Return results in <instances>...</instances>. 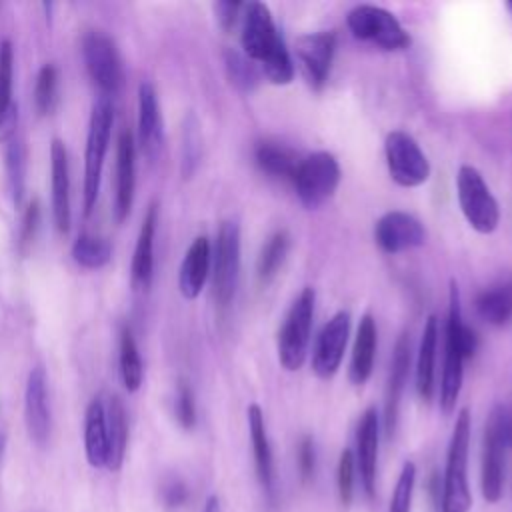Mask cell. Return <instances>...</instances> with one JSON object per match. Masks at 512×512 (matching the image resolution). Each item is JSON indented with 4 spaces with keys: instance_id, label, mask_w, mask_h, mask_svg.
<instances>
[{
    "instance_id": "7",
    "label": "cell",
    "mask_w": 512,
    "mask_h": 512,
    "mask_svg": "<svg viewBox=\"0 0 512 512\" xmlns=\"http://www.w3.org/2000/svg\"><path fill=\"white\" fill-rule=\"evenodd\" d=\"M456 194L466 222L480 234H490L498 228L500 206L474 166H460L456 174Z\"/></svg>"
},
{
    "instance_id": "19",
    "label": "cell",
    "mask_w": 512,
    "mask_h": 512,
    "mask_svg": "<svg viewBox=\"0 0 512 512\" xmlns=\"http://www.w3.org/2000/svg\"><path fill=\"white\" fill-rule=\"evenodd\" d=\"M248 416V430H250V442L254 452V466L258 482L270 502V506L276 502V468H274V456L272 446L266 432L264 412L258 404H250L246 410Z\"/></svg>"
},
{
    "instance_id": "10",
    "label": "cell",
    "mask_w": 512,
    "mask_h": 512,
    "mask_svg": "<svg viewBox=\"0 0 512 512\" xmlns=\"http://www.w3.org/2000/svg\"><path fill=\"white\" fill-rule=\"evenodd\" d=\"M346 24L358 40L370 42L382 50H402L410 46L408 32L386 8L374 4L354 6L346 16Z\"/></svg>"
},
{
    "instance_id": "20",
    "label": "cell",
    "mask_w": 512,
    "mask_h": 512,
    "mask_svg": "<svg viewBox=\"0 0 512 512\" xmlns=\"http://www.w3.org/2000/svg\"><path fill=\"white\" fill-rule=\"evenodd\" d=\"M50 188H52V218L56 230L66 234L72 222L70 208V168L68 152L62 140L54 138L50 144Z\"/></svg>"
},
{
    "instance_id": "13",
    "label": "cell",
    "mask_w": 512,
    "mask_h": 512,
    "mask_svg": "<svg viewBox=\"0 0 512 512\" xmlns=\"http://www.w3.org/2000/svg\"><path fill=\"white\" fill-rule=\"evenodd\" d=\"M350 334V314L336 312L320 330L314 350H312V370L318 378L330 380L344 358V350Z\"/></svg>"
},
{
    "instance_id": "32",
    "label": "cell",
    "mask_w": 512,
    "mask_h": 512,
    "mask_svg": "<svg viewBox=\"0 0 512 512\" xmlns=\"http://www.w3.org/2000/svg\"><path fill=\"white\" fill-rule=\"evenodd\" d=\"M4 168L14 206H20L26 190V146L20 138L12 136L4 148Z\"/></svg>"
},
{
    "instance_id": "48",
    "label": "cell",
    "mask_w": 512,
    "mask_h": 512,
    "mask_svg": "<svg viewBox=\"0 0 512 512\" xmlns=\"http://www.w3.org/2000/svg\"><path fill=\"white\" fill-rule=\"evenodd\" d=\"M510 442H512V414H510Z\"/></svg>"
},
{
    "instance_id": "18",
    "label": "cell",
    "mask_w": 512,
    "mask_h": 512,
    "mask_svg": "<svg viewBox=\"0 0 512 512\" xmlns=\"http://www.w3.org/2000/svg\"><path fill=\"white\" fill-rule=\"evenodd\" d=\"M378 438L380 418L376 408H366L356 428V452L354 462L360 472V482L370 500L376 496V468H378Z\"/></svg>"
},
{
    "instance_id": "5",
    "label": "cell",
    "mask_w": 512,
    "mask_h": 512,
    "mask_svg": "<svg viewBox=\"0 0 512 512\" xmlns=\"http://www.w3.org/2000/svg\"><path fill=\"white\" fill-rule=\"evenodd\" d=\"M510 442V414L496 406L490 412L484 430L482 444V496L488 504H496L504 494V470H506V450Z\"/></svg>"
},
{
    "instance_id": "6",
    "label": "cell",
    "mask_w": 512,
    "mask_h": 512,
    "mask_svg": "<svg viewBox=\"0 0 512 512\" xmlns=\"http://www.w3.org/2000/svg\"><path fill=\"white\" fill-rule=\"evenodd\" d=\"M314 304L316 292L314 288L306 286L290 304L278 332V360L290 372L298 370L306 360L314 320Z\"/></svg>"
},
{
    "instance_id": "43",
    "label": "cell",
    "mask_w": 512,
    "mask_h": 512,
    "mask_svg": "<svg viewBox=\"0 0 512 512\" xmlns=\"http://www.w3.org/2000/svg\"><path fill=\"white\" fill-rule=\"evenodd\" d=\"M316 470V446L312 436H302L298 444V472L304 482H308L314 476Z\"/></svg>"
},
{
    "instance_id": "34",
    "label": "cell",
    "mask_w": 512,
    "mask_h": 512,
    "mask_svg": "<svg viewBox=\"0 0 512 512\" xmlns=\"http://www.w3.org/2000/svg\"><path fill=\"white\" fill-rule=\"evenodd\" d=\"M72 260L88 270L106 266L112 258V246L106 238L96 234H80L72 244Z\"/></svg>"
},
{
    "instance_id": "4",
    "label": "cell",
    "mask_w": 512,
    "mask_h": 512,
    "mask_svg": "<svg viewBox=\"0 0 512 512\" xmlns=\"http://www.w3.org/2000/svg\"><path fill=\"white\" fill-rule=\"evenodd\" d=\"M114 124V106L112 100L100 96L90 112L88 134H86V148H84V214L88 216L96 204L100 192V178L104 168V158L108 152L110 136Z\"/></svg>"
},
{
    "instance_id": "30",
    "label": "cell",
    "mask_w": 512,
    "mask_h": 512,
    "mask_svg": "<svg viewBox=\"0 0 512 512\" xmlns=\"http://www.w3.org/2000/svg\"><path fill=\"white\" fill-rule=\"evenodd\" d=\"M254 160L262 172L282 180H292L300 162L290 148L270 140H264L254 148Z\"/></svg>"
},
{
    "instance_id": "28",
    "label": "cell",
    "mask_w": 512,
    "mask_h": 512,
    "mask_svg": "<svg viewBox=\"0 0 512 512\" xmlns=\"http://www.w3.org/2000/svg\"><path fill=\"white\" fill-rule=\"evenodd\" d=\"M14 48L10 40L0 42V140H10L18 124V106L12 100Z\"/></svg>"
},
{
    "instance_id": "35",
    "label": "cell",
    "mask_w": 512,
    "mask_h": 512,
    "mask_svg": "<svg viewBox=\"0 0 512 512\" xmlns=\"http://www.w3.org/2000/svg\"><path fill=\"white\" fill-rule=\"evenodd\" d=\"M288 248H290V236L286 230H278L266 240V244L260 250L258 262H256V272H258L260 282H268L276 276V272L280 270V266L286 260Z\"/></svg>"
},
{
    "instance_id": "22",
    "label": "cell",
    "mask_w": 512,
    "mask_h": 512,
    "mask_svg": "<svg viewBox=\"0 0 512 512\" xmlns=\"http://www.w3.org/2000/svg\"><path fill=\"white\" fill-rule=\"evenodd\" d=\"M410 368V338L404 332L394 348L392 364H390V378L386 388V402H384V430L386 436L392 438L398 426V412H400V398L404 392V384L408 380Z\"/></svg>"
},
{
    "instance_id": "1",
    "label": "cell",
    "mask_w": 512,
    "mask_h": 512,
    "mask_svg": "<svg viewBox=\"0 0 512 512\" xmlns=\"http://www.w3.org/2000/svg\"><path fill=\"white\" fill-rule=\"evenodd\" d=\"M240 44L244 56L260 62L268 82L286 86L294 78V62L278 32L272 12L262 2H248L240 20Z\"/></svg>"
},
{
    "instance_id": "42",
    "label": "cell",
    "mask_w": 512,
    "mask_h": 512,
    "mask_svg": "<svg viewBox=\"0 0 512 512\" xmlns=\"http://www.w3.org/2000/svg\"><path fill=\"white\" fill-rule=\"evenodd\" d=\"M200 158V134H198V126L194 122V118L190 116V120L186 122L184 128V154H182V174L190 176L198 164Z\"/></svg>"
},
{
    "instance_id": "40",
    "label": "cell",
    "mask_w": 512,
    "mask_h": 512,
    "mask_svg": "<svg viewBox=\"0 0 512 512\" xmlns=\"http://www.w3.org/2000/svg\"><path fill=\"white\" fill-rule=\"evenodd\" d=\"M174 414H176L178 424L184 430H192L196 426V400H194V392L186 380L178 382Z\"/></svg>"
},
{
    "instance_id": "3",
    "label": "cell",
    "mask_w": 512,
    "mask_h": 512,
    "mask_svg": "<svg viewBox=\"0 0 512 512\" xmlns=\"http://www.w3.org/2000/svg\"><path fill=\"white\" fill-rule=\"evenodd\" d=\"M470 412L462 408L456 416L446 466L440 486V512H470L472 492L468 484V450H470Z\"/></svg>"
},
{
    "instance_id": "25",
    "label": "cell",
    "mask_w": 512,
    "mask_h": 512,
    "mask_svg": "<svg viewBox=\"0 0 512 512\" xmlns=\"http://www.w3.org/2000/svg\"><path fill=\"white\" fill-rule=\"evenodd\" d=\"M376 344H378L376 322L370 314H364L356 330L350 368H348V378L354 386H362L370 378L374 368V358H376Z\"/></svg>"
},
{
    "instance_id": "36",
    "label": "cell",
    "mask_w": 512,
    "mask_h": 512,
    "mask_svg": "<svg viewBox=\"0 0 512 512\" xmlns=\"http://www.w3.org/2000/svg\"><path fill=\"white\" fill-rule=\"evenodd\" d=\"M58 102V70L54 64H44L34 82V108L40 116L50 114Z\"/></svg>"
},
{
    "instance_id": "21",
    "label": "cell",
    "mask_w": 512,
    "mask_h": 512,
    "mask_svg": "<svg viewBox=\"0 0 512 512\" xmlns=\"http://www.w3.org/2000/svg\"><path fill=\"white\" fill-rule=\"evenodd\" d=\"M138 142L146 158L156 160L164 144L162 114L156 88L150 82L138 86Z\"/></svg>"
},
{
    "instance_id": "29",
    "label": "cell",
    "mask_w": 512,
    "mask_h": 512,
    "mask_svg": "<svg viewBox=\"0 0 512 512\" xmlns=\"http://www.w3.org/2000/svg\"><path fill=\"white\" fill-rule=\"evenodd\" d=\"M106 404V430H108V462L106 468L120 470L128 446V418L126 408L118 396H108Z\"/></svg>"
},
{
    "instance_id": "44",
    "label": "cell",
    "mask_w": 512,
    "mask_h": 512,
    "mask_svg": "<svg viewBox=\"0 0 512 512\" xmlns=\"http://www.w3.org/2000/svg\"><path fill=\"white\" fill-rule=\"evenodd\" d=\"M244 6L246 4H242V2H216L214 4L216 20L224 32H230L238 24V20H242Z\"/></svg>"
},
{
    "instance_id": "26",
    "label": "cell",
    "mask_w": 512,
    "mask_h": 512,
    "mask_svg": "<svg viewBox=\"0 0 512 512\" xmlns=\"http://www.w3.org/2000/svg\"><path fill=\"white\" fill-rule=\"evenodd\" d=\"M84 452L94 468L108 462V430H106V404L100 396L92 398L84 414Z\"/></svg>"
},
{
    "instance_id": "49",
    "label": "cell",
    "mask_w": 512,
    "mask_h": 512,
    "mask_svg": "<svg viewBox=\"0 0 512 512\" xmlns=\"http://www.w3.org/2000/svg\"><path fill=\"white\" fill-rule=\"evenodd\" d=\"M508 8H510V10H512V2H508Z\"/></svg>"
},
{
    "instance_id": "46",
    "label": "cell",
    "mask_w": 512,
    "mask_h": 512,
    "mask_svg": "<svg viewBox=\"0 0 512 512\" xmlns=\"http://www.w3.org/2000/svg\"><path fill=\"white\" fill-rule=\"evenodd\" d=\"M202 512H222V504L220 498L216 494H210L202 506Z\"/></svg>"
},
{
    "instance_id": "38",
    "label": "cell",
    "mask_w": 512,
    "mask_h": 512,
    "mask_svg": "<svg viewBox=\"0 0 512 512\" xmlns=\"http://www.w3.org/2000/svg\"><path fill=\"white\" fill-rule=\"evenodd\" d=\"M226 70H228L230 82L244 92H250L258 84V72L252 66V60L246 56H240L238 52H232V50L226 52Z\"/></svg>"
},
{
    "instance_id": "27",
    "label": "cell",
    "mask_w": 512,
    "mask_h": 512,
    "mask_svg": "<svg viewBox=\"0 0 512 512\" xmlns=\"http://www.w3.org/2000/svg\"><path fill=\"white\" fill-rule=\"evenodd\" d=\"M436 348H438V320L436 316H428L422 338L418 344L416 356V392L420 400L430 402L434 396V378H436Z\"/></svg>"
},
{
    "instance_id": "31",
    "label": "cell",
    "mask_w": 512,
    "mask_h": 512,
    "mask_svg": "<svg viewBox=\"0 0 512 512\" xmlns=\"http://www.w3.org/2000/svg\"><path fill=\"white\" fill-rule=\"evenodd\" d=\"M476 312L492 326L508 324L512 320V284H498L480 292Z\"/></svg>"
},
{
    "instance_id": "15",
    "label": "cell",
    "mask_w": 512,
    "mask_h": 512,
    "mask_svg": "<svg viewBox=\"0 0 512 512\" xmlns=\"http://www.w3.org/2000/svg\"><path fill=\"white\" fill-rule=\"evenodd\" d=\"M136 188V138L124 126L116 140V182H114V218L124 222L132 210Z\"/></svg>"
},
{
    "instance_id": "2",
    "label": "cell",
    "mask_w": 512,
    "mask_h": 512,
    "mask_svg": "<svg viewBox=\"0 0 512 512\" xmlns=\"http://www.w3.org/2000/svg\"><path fill=\"white\" fill-rule=\"evenodd\" d=\"M478 338L476 332L464 324L460 292L456 282L450 284L448 296V316L444 332V362L440 376V408L444 414H450L456 408V400L462 390L464 380V360L476 352Z\"/></svg>"
},
{
    "instance_id": "11",
    "label": "cell",
    "mask_w": 512,
    "mask_h": 512,
    "mask_svg": "<svg viewBox=\"0 0 512 512\" xmlns=\"http://www.w3.org/2000/svg\"><path fill=\"white\" fill-rule=\"evenodd\" d=\"M240 274V226L224 220L212 246V286L218 306H228L236 294Z\"/></svg>"
},
{
    "instance_id": "45",
    "label": "cell",
    "mask_w": 512,
    "mask_h": 512,
    "mask_svg": "<svg viewBox=\"0 0 512 512\" xmlns=\"http://www.w3.org/2000/svg\"><path fill=\"white\" fill-rule=\"evenodd\" d=\"M162 500L168 508H180L188 502V486L178 480V478H172L168 480L164 486H162Z\"/></svg>"
},
{
    "instance_id": "24",
    "label": "cell",
    "mask_w": 512,
    "mask_h": 512,
    "mask_svg": "<svg viewBox=\"0 0 512 512\" xmlns=\"http://www.w3.org/2000/svg\"><path fill=\"white\" fill-rule=\"evenodd\" d=\"M158 226V204L152 202L144 214L138 240L134 246V256L130 264L132 286L140 290H148L154 274V236Z\"/></svg>"
},
{
    "instance_id": "12",
    "label": "cell",
    "mask_w": 512,
    "mask_h": 512,
    "mask_svg": "<svg viewBox=\"0 0 512 512\" xmlns=\"http://www.w3.org/2000/svg\"><path fill=\"white\" fill-rule=\"evenodd\" d=\"M386 164L392 180L404 188L420 186L430 176V162L418 142L404 130H392L384 142Z\"/></svg>"
},
{
    "instance_id": "47",
    "label": "cell",
    "mask_w": 512,
    "mask_h": 512,
    "mask_svg": "<svg viewBox=\"0 0 512 512\" xmlns=\"http://www.w3.org/2000/svg\"><path fill=\"white\" fill-rule=\"evenodd\" d=\"M4 450H6V434L0 430V462H2V456H4Z\"/></svg>"
},
{
    "instance_id": "16",
    "label": "cell",
    "mask_w": 512,
    "mask_h": 512,
    "mask_svg": "<svg viewBox=\"0 0 512 512\" xmlns=\"http://www.w3.org/2000/svg\"><path fill=\"white\" fill-rule=\"evenodd\" d=\"M334 50H336L334 32H310V34H302L296 40V56L304 72V78L312 88L320 90L326 84Z\"/></svg>"
},
{
    "instance_id": "9",
    "label": "cell",
    "mask_w": 512,
    "mask_h": 512,
    "mask_svg": "<svg viewBox=\"0 0 512 512\" xmlns=\"http://www.w3.org/2000/svg\"><path fill=\"white\" fill-rule=\"evenodd\" d=\"M82 58L100 94L106 98L118 94L124 82L122 58L116 42L104 30H88L82 36Z\"/></svg>"
},
{
    "instance_id": "41",
    "label": "cell",
    "mask_w": 512,
    "mask_h": 512,
    "mask_svg": "<svg viewBox=\"0 0 512 512\" xmlns=\"http://www.w3.org/2000/svg\"><path fill=\"white\" fill-rule=\"evenodd\" d=\"M40 226V202L34 198L22 214V226H20V236H18V252L26 256L34 244L36 232Z\"/></svg>"
},
{
    "instance_id": "33",
    "label": "cell",
    "mask_w": 512,
    "mask_h": 512,
    "mask_svg": "<svg viewBox=\"0 0 512 512\" xmlns=\"http://www.w3.org/2000/svg\"><path fill=\"white\" fill-rule=\"evenodd\" d=\"M118 366H120V380L128 392H136L144 378L142 358L132 336L130 328H122L120 332V348H118Z\"/></svg>"
},
{
    "instance_id": "14",
    "label": "cell",
    "mask_w": 512,
    "mask_h": 512,
    "mask_svg": "<svg viewBox=\"0 0 512 512\" xmlns=\"http://www.w3.org/2000/svg\"><path fill=\"white\" fill-rule=\"evenodd\" d=\"M374 240L386 254H398L422 246L426 242V230L416 216L392 210L378 218L374 226Z\"/></svg>"
},
{
    "instance_id": "37",
    "label": "cell",
    "mask_w": 512,
    "mask_h": 512,
    "mask_svg": "<svg viewBox=\"0 0 512 512\" xmlns=\"http://www.w3.org/2000/svg\"><path fill=\"white\" fill-rule=\"evenodd\" d=\"M414 484H416V466L414 462H404L398 474L396 486L392 490L388 512H412Z\"/></svg>"
},
{
    "instance_id": "39",
    "label": "cell",
    "mask_w": 512,
    "mask_h": 512,
    "mask_svg": "<svg viewBox=\"0 0 512 512\" xmlns=\"http://www.w3.org/2000/svg\"><path fill=\"white\" fill-rule=\"evenodd\" d=\"M354 476H356V462L354 452L350 448H344L338 460L336 468V484H338V496L344 506H350L354 498Z\"/></svg>"
},
{
    "instance_id": "17",
    "label": "cell",
    "mask_w": 512,
    "mask_h": 512,
    "mask_svg": "<svg viewBox=\"0 0 512 512\" xmlns=\"http://www.w3.org/2000/svg\"><path fill=\"white\" fill-rule=\"evenodd\" d=\"M24 422L28 436L38 446H44L50 436V404H48V382L42 366H34L28 372L24 388Z\"/></svg>"
},
{
    "instance_id": "8",
    "label": "cell",
    "mask_w": 512,
    "mask_h": 512,
    "mask_svg": "<svg viewBox=\"0 0 512 512\" xmlns=\"http://www.w3.org/2000/svg\"><path fill=\"white\" fill-rule=\"evenodd\" d=\"M292 182L306 208H320L332 198L340 184V164L330 152H312L298 162Z\"/></svg>"
},
{
    "instance_id": "23",
    "label": "cell",
    "mask_w": 512,
    "mask_h": 512,
    "mask_svg": "<svg viewBox=\"0 0 512 512\" xmlns=\"http://www.w3.org/2000/svg\"><path fill=\"white\" fill-rule=\"evenodd\" d=\"M210 268H212L210 240L206 236H198L188 246L184 260L180 264V272H178L180 294L188 300H194L202 292L206 278L210 274Z\"/></svg>"
}]
</instances>
